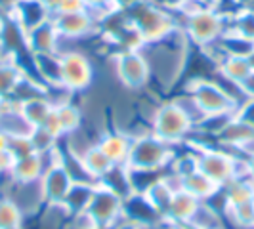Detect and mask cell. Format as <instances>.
<instances>
[{
	"label": "cell",
	"instance_id": "1",
	"mask_svg": "<svg viewBox=\"0 0 254 229\" xmlns=\"http://www.w3.org/2000/svg\"><path fill=\"white\" fill-rule=\"evenodd\" d=\"M121 12H125L128 21L140 33L141 40H143V48L147 44L165 40L174 31L182 29L178 25L174 12L163 8L155 0H136L132 6H128L127 10H121Z\"/></svg>",
	"mask_w": 254,
	"mask_h": 229
},
{
	"label": "cell",
	"instance_id": "2",
	"mask_svg": "<svg viewBox=\"0 0 254 229\" xmlns=\"http://www.w3.org/2000/svg\"><path fill=\"white\" fill-rule=\"evenodd\" d=\"M186 94L195 105L197 113L201 114V122L210 118L229 116L239 107L237 98H233L228 90H224V86L201 76L191 78L186 86Z\"/></svg>",
	"mask_w": 254,
	"mask_h": 229
},
{
	"label": "cell",
	"instance_id": "3",
	"mask_svg": "<svg viewBox=\"0 0 254 229\" xmlns=\"http://www.w3.org/2000/svg\"><path fill=\"white\" fill-rule=\"evenodd\" d=\"M195 124L197 122L193 120V114L190 113L188 107H184L178 100L166 102L163 105H159L153 113L151 134L168 145H172V143L186 140L193 132Z\"/></svg>",
	"mask_w": 254,
	"mask_h": 229
},
{
	"label": "cell",
	"instance_id": "4",
	"mask_svg": "<svg viewBox=\"0 0 254 229\" xmlns=\"http://www.w3.org/2000/svg\"><path fill=\"white\" fill-rule=\"evenodd\" d=\"M231 13H226L218 8H201L199 12L186 17L182 23V31L195 46H214L222 35L228 31Z\"/></svg>",
	"mask_w": 254,
	"mask_h": 229
},
{
	"label": "cell",
	"instance_id": "5",
	"mask_svg": "<svg viewBox=\"0 0 254 229\" xmlns=\"http://www.w3.org/2000/svg\"><path fill=\"white\" fill-rule=\"evenodd\" d=\"M176 153L172 147L159 140L157 136H138L132 138V145L128 151V159L125 163V168L128 170H149V172H161L163 168L170 166L174 161Z\"/></svg>",
	"mask_w": 254,
	"mask_h": 229
},
{
	"label": "cell",
	"instance_id": "6",
	"mask_svg": "<svg viewBox=\"0 0 254 229\" xmlns=\"http://www.w3.org/2000/svg\"><path fill=\"white\" fill-rule=\"evenodd\" d=\"M73 181L75 179H73L71 172L65 166L62 149L56 147L50 153V163L46 165L42 176L38 179L42 203L50 204V206H60V204L64 203L65 195H67V191H69Z\"/></svg>",
	"mask_w": 254,
	"mask_h": 229
},
{
	"label": "cell",
	"instance_id": "7",
	"mask_svg": "<svg viewBox=\"0 0 254 229\" xmlns=\"http://www.w3.org/2000/svg\"><path fill=\"white\" fill-rule=\"evenodd\" d=\"M193 151L197 153V159H199V170L212 181H216L220 187L228 185L229 181L245 174V170H239V166H245V163L241 165L229 153L220 151V149H208L206 145H199Z\"/></svg>",
	"mask_w": 254,
	"mask_h": 229
},
{
	"label": "cell",
	"instance_id": "8",
	"mask_svg": "<svg viewBox=\"0 0 254 229\" xmlns=\"http://www.w3.org/2000/svg\"><path fill=\"white\" fill-rule=\"evenodd\" d=\"M115 75L128 90H141L147 86L151 76L149 59L141 50H121L115 54Z\"/></svg>",
	"mask_w": 254,
	"mask_h": 229
},
{
	"label": "cell",
	"instance_id": "9",
	"mask_svg": "<svg viewBox=\"0 0 254 229\" xmlns=\"http://www.w3.org/2000/svg\"><path fill=\"white\" fill-rule=\"evenodd\" d=\"M82 212L90 218L94 229L109 228L123 214V197L109 189L107 185H103L102 181H98V187Z\"/></svg>",
	"mask_w": 254,
	"mask_h": 229
},
{
	"label": "cell",
	"instance_id": "10",
	"mask_svg": "<svg viewBox=\"0 0 254 229\" xmlns=\"http://www.w3.org/2000/svg\"><path fill=\"white\" fill-rule=\"evenodd\" d=\"M62 56V80L69 92H84L92 84L94 69L90 59L80 52H65Z\"/></svg>",
	"mask_w": 254,
	"mask_h": 229
},
{
	"label": "cell",
	"instance_id": "11",
	"mask_svg": "<svg viewBox=\"0 0 254 229\" xmlns=\"http://www.w3.org/2000/svg\"><path fill=\"white\" fill-rule=\"evenodd\" d=\"M33 126L23 114L19 103L12 100H0V132L6 134L10 140H29Z\"/></svg>",
	"mask_w": 254,
	"mask_h": 229
},
{
	"label": "cell",
	"instance_id": "12",
	"mask_svg": "<svg viewBox=\"0 0 254 229\" xmlns=\"http://www.w3.org/2000/svg\"><path fill=\"white\" fill-rule=\"evenodd\" d=\"M52 23L56 27L58 35L62 38H82L88 37L92 33H96L98 23L90 17L86 10L82 12H67V13H54L52 15Z\"/></svg>",
	"mask_w": 254,
	"mask_h": 229
},
{
	"label": "cell",
	"instance_id": "13",
	"mask_svg": "<svg viewBox=\"0 0 254 229\" xmlns=\"http://www.w3.org/2000/svg\"><path fill=\"white\" fill-rule=\"evenodd\" d=\"M44 159H46V155H40L37 151L17 157L12 170H10L13 183H37L44 172V168H46Z\"/></svg>",
	"mask_w": 254,
	"mask_h": 229
},
{
	"label": "cell",
	"instance_id": "14",
	"mask_svg": "<svg viewBox=\"0 0 254 229\" xmlns=\"http://www.w3.org/2000/svg\"><path fill=\"white\" fill-rule=\"evenodd\" d=\"M25 44L29 54H58L60 35L52 23V17L27 33Z\"/></svg>",
	"mask_w": 254,
	"mask_h": 229
},
{
	"label": "cell",
	"instance_id": "15",
	"mask_svg": "<svg viewBox=\"0 0 254 229\" xmlns=\"http://www.w3.org/2000/svg\"><path fill=\"white\" fill-rule=\"evenodd\" d=\"M31 59L40 82H44L48 88H64L60 54H31Z\"/></svg>",
	"mask_w": 254,
	"mask_h": 229
},
{
	"label": "cell",
	"instance_id": "16",
	"mask_svg": "<svg viewBox=\"0 0 254 229\" xmlns=\"http://www.w3.org/2000/svg\"><path fill=\"white\" fill-rule=\"evenodd\" d=\"M10 17L17 21V25L21 27L27 35L35 27L48 21L52 17V13L44 8V4L40 0H25V2H17V6H15V10H13Z\"/></svg>",
	"mask_w": 254,
	"mask_h": 229
},
{
	"label": "cell",
	"instance_id": "17",
	"mask_svg": "<svg viewBox=\"0 0 254 229\" xmlns=\"http://www.w3.org/2000/svg\"><path fill=\"white\" fill-rule=\"evenodd\" d=\"M216 140L218 143H222L226 147H237V149H241L245 143L254 140V128L245 124L243 120L235 118L231 114L228 120L218 128Z\"/></svg>",
	"mask_w": 254,
	"mask_h": 229
},
{
	"label": "cell",
	"instance_id": "18",
	"mask_svg": "<svg viewBox=\"0 0 254 229\" xmlns=\"http://www.w3.org/2000/svg\"><path fill=\"white\" fill-rule=\"evenodd\" d=\"M180 187H172V183H170V174H168V176L163 174L159 179H155L141 195H143V199L147 201V204L151 206L159 216L165 218L166 210H168V206H170V201H172L174 193Z\"/></svg>",
	"mask_w": 254,
	"mask_h": 229
},
{
	"label": "cell",
	"instance_id": "19",
	"mask_svg": "<svg viewBox=\"0 0 254 229\" xmlns=\"http://www.w3.org/2000/svg\"><path fill=\"white\" fill-rule=\"evenodd\" d=\"M96 187H98V181H94V179H75L71 183L69 191H67V195H65L64 203L60 206L65 208L67 214L75 216V214L82 212L86 208V204L90 203Z\"/></svg>",
	"mask_w": 254,
	"mask_h": 229
},
{
	"label": "cell",
	"instance_id": "20",
	"mask_svg": "<svg viewBox=\"0 0 254 229\" xmlns=\"http://www.w3.org/2000/svg\"><path fill=\"white\" fill-rule=\"evenodd\" d=\"M98 145L102 147V151L109 157V161L115 166H123L128 159V151H130V145H132V138L125 134V132H107L103 134L102 140L98 141Z\"/></svg>",
	"mask_w": 254,
	"mask_h": 229
},
{
	"label": "cell",
	"instance_id": "21",
	"mask_svg": "<svg viewBox=\"0 0 254 229\" xmlns=\"http://www.w3.org/2000/svg\"><path fill=\"white\" fill-rule=\"evenodd\" d=\"M80 163L84 166V172L88 174L92 179L100 181L102 178H105L111 170H113V163L109 161V157L102 151V147L98 143L90 145L86 151H82L80 155Z\"/></svg>",
	"mask_w": 254,
	"mask_h": 229
},
{
	"label": "cell",
	"instance_id": "22",
	"mask_svg": "<svg viewBox=\"0 0 254 229\" xmlns=\"http://www.w3.org/2000/svg\"><path fill=\"white\" fill-rule=\"evenodd\" d=\"M17 59V56H6L0 61V100H10L17 82L25 75V69Z\"/></svg>",
	"mask_w": 254,
	"mask_h": 229
},
{
	"label": "cell",
	"instance_id": "23",
	"mask_svg": "<svg viewBox=\"0 0 254 229\" xmlns=\"http://www.w3.org/2000/svg\"><path fill=\"white\" fill-rule=\"evenodd\" d=\"M180 189L191 193V195L197 197L199 201H208V199H212L222 187L218 185L216 181H212L208 176H204L201 170H195V172H191L190 176L180 179Z\"/></svg>",
	"mask_w": 254,
	"mask_h": 229
},
{
	"label": "cell",
	"instance_id": "24",
	"mask_svg": "<svg viewBox=\"0 0 254 229\" xmlns=\"http://www.w3.org/2000/svg\"><path fill=\"white\" fill-rule=\"evenodd\" d=\"M201 203L197 197H193L191 193L184 189H178L174 193L172 201H170V206L166 210L165 218H168L170 222L174 224H188V220L191 218V214L195 212L197 204Z\"/></svg>",
	"mask_w": 254,
	"mask_h": 229
},
{
	"label": "cell",
	"instance_id": "25",
	"mask_svg": "<svg viewBox=\"0 0 254 229\" xmlns=\"http://www.w3.org/2000/svg\"><path fill=\"white\" fill-rule=\"evenodd\" d=\"M253 71V67L249 63V59L245 56H222V59L218 61V73L224 76L226 80L233 82L235 86L241 82L245 76Z\"/></svg>",
	"mask_w": 254,
	"mask_h": 229
},
{
	"label": "cell",
	"instance_id": "26",
	"mask_svg": "<svg viewBox=\"0 0 254 229\" xmlns=\"http://www.w3.org/2000/svg\"><path fill=\"white\" fill-rule=\"evenodd\" d=\"M19 107H21V111L27 116V120L33 126H42L48 120V116L52 114L56 103H52L48 100V96H44V98H35V100L19 103Z\"/></svg>",
	"mask_w": 254,
	"mask_h": 229
},
{
	"label": "cell",
	"instance_id": "27",
	"mask_svg": "<svg viewBox=\"0 0 254 229\" xmlns=\"http://www.w3.org/2000/svg\"><path fill=\"white\" fill-rule=\"evenodd\" d=\"M54 116L60 124V130L62 134L67 136V134H73L80 128V122H82V113L80 109L71 105V103H56L54 107Z\"/></svg>",
	"mask_w": 254,
	"mask_h": 229
},
{
	"label": "cell",
	"instance_id": "28",
	"mask_svg": "<svg viewBox=\"0 0 254 229\" xmlns=\"http://www.w3.org/2000/svg\"><path fill=\"white\" fill-rule=\"evenodd\" d=\"M254 201V179L247 178H235L226 185V203L224 204H241Z\"/></svg>",
	"mask_w": 254,
	"mask_h": 229
},
{
	"label": "cell",
	"instance_id": "29",
	"mask_svg": "<svg viewBox=\"0 0 254 229\" xmlns=\"http://www.w3.org/2000/svg\"><path fill=\"white\" fill-rule=\"evenodd\" d=\"M188 226L191 229H224V222H222L220 214H216L206 204V201H201L197 204L195 212L188 220Z\"/></svg>",
	"mask_w": 254,
	"mask_h": 229
},
{
	"label": "cell",
	"instance_id": "30",
	"mask_svg": "<svg viewBox=\"0 0 254 229\" xmlns=\"http://www.w3.org/2000/svg\"><path fill=\"white\" fill-rule=\"evenodd\" d=\"M23 212L12 197H0V229L19 228Z\"/></svg>",
	"mask_w": 254,
	"mask_h": 229
},
{
	"label": "cell",
	"instance_id": "31",
	"mask_svg": "<svg viewBox=\"0 0 254 229\" xmlns=\"http://www.w3.org/2000/svg\"><path fill=\"white\" fill-rule=\"evenodd\" d=\"M224 212L237 226H243V228H253L254 226V201L241 204H224Z\"/></svg>",
	"mask_w": 254,
	"mask_h": 229
},
{
	"label": "cell",
	"instance_id": "32",
	"mask_svg": "<svg viewBox=\"0 0 254 229\" xmlns=\"http://www.w3.org/2000/svg\"><path fill=\"white\" fill-rule=\"evenodd\" d=\"M29 143H31L33 151L40 153V155H50L58 147V138L50 134L44 126H37L29 138Z\"/></svg>",
	"mask_w": 254,
	"mask_h": 229
},
{
	"label": "cell",
	"instance_id": "33",
	"mask_svg": "<svg viewBox=\"0 0 254 229\" xmlns=\"http://www.w3.org/2000/svg\"><path fill=\"white\" fill-rule=\"evenodd\" d=\"M172 166V176H176L178 179L190 176L191 172L199 170V159H197V153H184L180 157H174V161L170 163Z\"/></svg>",
	"mask_w": 254,
	"mask_h": 229
},
{
	"label": "cell",
	"instance_id": "34",
	"mask_svg": "<svg viewBox=\"0 0 254 229\" xmlns=\"http://www.w3.org/2000/svg\"><path fill=\"white\" fill-rule=\"evenodd\" d=\"M233 116L239 118V120H243L245 124H249V126L254 128V98H251L249 102L241 103V105L235 109Z\"/></svg>",
	"mask_w": 254,
	"mask_h": 229
},
{
	"label": "cell",
	"instance_id": "35",
	"mask_svg": "<svg viewBox=\"0 0 254 229\" xmlns=\"http://www.w3.org/2000/svg\"><path fill=\"white\" fill-rule=\"evenodd\" d=\"M86 10V2L84 0H62L60 8L56 13H67V12H82Z\"/></svg>",
	"mask_w": 254,
	"mask_h": 229
},
{
	"label": "cell",
	"instance_id": "36",
	"mask_svg": "<svg viewBox=\"0 0 254 229\" xmlns=\"http://www.w3.org/2000/svg\"><path fill=\"white\" fill-rule=\"evenodd\" d=\"M237 88L241 90V92L247 96V98H249V100H251V98H254V69L249 73V75L245 76V78H243L239 84H237Z\"/></svg>",
	"mask_w": 254,
	"mask_h": 229
},
{
	"label": "cell",
	"instance_id": "37",
	"mask_svg": "<svg viewBox=\"0 0 254 229\" xmlns=\"http://www.w3.org/2000/svg\"><path fill=\"white\" fill-rule=\"evenodd\" d=\"M17 6V0H0V15L2 17H10Z\"/></svg>",
	"mask_w": 254,
	"mask_h": 229
},
{
	"label": "cell",
	"instance_id": "38",
	"mask_svg": "<svg viewBox=\"0 0 254 229\" xmlns=\"http://www.w3.org/2000/svg\"><path fill=\"white\" fill-rule=\"evenodd\" d=\"M245 176H249L251 179H254V153L247 157L245 161Z\"/></svg>",
	"mask_w": 254,
	"mask_h": 229
},
{
	"label": "cell",
	"instance_id": "39",
	"mask_svg": "<svg viewBox=\"0 0 254 229\" xmlns=\"http://www.w3.org/2000/svg\"><path fill=\"white\" fill-rule=\"evenodd\" d=\"M40 2H42V4H44V8L54 15V13L58 12V8H60V2H62V0H40Z\"/></svg>",
	"mask_w": 254,
	"mask_h": 229
},
{
	"label": "cell",
	"instance_id": "40",
	"mask_svg": "<svg viewBox=\"0 0 254 229\" xmlns=\"http://www.w3.org/2000/svg\"><path fill=\"white\" fill-rule=\"evenodd\" d=\"M134 2H136V0H111V4L115 6V10H119V12H121V10H127L128 6H132Z\"/></svg>",
	"mask_w": 254,
	"mask_h": 229
},
{
	"label": "cell",
	"instance_id": "41",
	"mask_svg": "<svg viewBox=\"0 0 254 229\" xmlns=\"http://www.w3.org/2000/svg\"><path fill=\"white\" fill-rule=\"evenodd\" d=\"M197 4H201L203 8H220L224 0H195Z\"/></svg>",
	"mask_w": 254,
	"mask_h": 229
},
{
	"label": "cell",
	"instance_id": "42",
	"mask_svg": "<svg viewBox=\"0 0 254 229\" xmlns=\"http://www.w3.org/2000/svg\"><path fill=\"white\" fill-rule=\"evenodd\" d=\"M8 147H10V138H8L6 134H2V132H0V153L6 151Z\"/></svg>",
	"mask_w": 254,
	"mask_h": 229
},
{
	"label": "cell",
	"instance_id": "43",
	"mask_svg": "<svg viewBox=\"0 0 254 229\" xmlns=\"http://www.w3.org/2000/svg\"><path fill=\"white\" fill-rule=\"evenodd\" d=\"M84 2H86V8H88V6H98V4H111V0H84ZM111 6H113V4H111Z\"/></svg>",
	"mask_w": 254,
	"mask_h": 229
},
{
	"label": "cell",
	"instance_id": "44",
	"mask_svg": "<svg viewBox=\"0 0 254 229\" xmlns=\"http://www.w3.org/2000/svg\"><path fill=\"white\" fill-rule=\"evenodd\" d=\"M247 59H249V63H251V67L254 69V48H253V52L249 54V57H247Z\"/></svg>",
	"mask_w": 254,
	"mask_h": 229
},
{
	"label": "cell",
	"instance_id": "45",
	"mask_svg": "<svg viewBox=\"0 0 254 229\" xmlns=\"http://www.w3.org/2000/svg\"><path fill=\"white\" fill-rule=\"evenodd\" d=\"M119 229H140L136 224H128V226H123V228H119Z\"/></svg>",
	"mask_w": 254,
	"mask_h": 229
},
{
	"label": "cell",
	"instance_id": "46",
	"mask_svg": "<svg viewBox=\"0 0 254 229\" xmlns=\"http://www.w3.org/2000/svg\"><path fill=\"white\" fill-rule=\"evenodd\" d=\"M174 229H191V228L188 226V224H178V226H176Z\"/></svg>",
	"mask_w": 254,
	"mask_h": 229
},
{
	"label": "cell",
	"instance_id": "47",
	"mask_svg": "<svg viewBox=\"0 0 254 229\" xmlns=\"http://www.w3.org/2000/svg\"><path fill=\"white\" fill-rule=\"evenodd\" d=\"M4 23H6V17L0 15V33H2V29H4Z\"/></svg>",
	"mask_w": 254,
	"mask_h": 229
},
{
	"label": "cell",
	"instance_id": "48",
	"mask_svg": "<svg viewBox=\"0 0 254 229\" xmlns=\"http://www.w3.org/2000/svg\"><path fill=\"white\" fill-rule=\"evenodd\" d=\"M12 229H21V226H19V228H12Z\"/></svg>",
	"mask_w": 254,
	"mask_h": 229
},
{
	"label": "cell",
	"instance_id": "49",
	"mask_svg": "<svg viewBox=\"0 0 254 229\" xmlns=\"http://www.w3.org/2000/svg\"><path fill=\"white\" fill-rule=\"evenodd\" d=\"M17 2H25V0H17Z\"/></svg>",
	"mask_w": 254,
	"mask_h": 229
},
{
	"label": "cell",
	"instance_id": "50",
	"mask_svg": "<svg viewBox=\"0 0 254 229\" xmlns=\"http://www.w3.org/2000/svg\"><path fill=\"white\" fill-rule=\"evenodd\" d=\"M0 52H2V48H0Z\"/></svg>",
	"mask_w": 254,
	"mask_h": 229
},
{
	"label": "cell",
	"instance_id": "51",
	"mask_svg": "<svg viewBox=\"0 0 254 229\" xmlns=\"http://www.w3.org/2000/svg\"><path fill=\"white\" fill-rule=\"evenodd\" d=\"M253 10H254V8H253Z\"/></svg>",
	"mask_w": 254,
	"mask_h": 229
},
{
	"label": "cell",
	"instance_id": "52",
	"mask_svg": "<svg viewBox=\"0 0 254 229\" xmlns=\"http://www.w3.org/2000/svg\"><path fill=\"white\" fill-rule=\"evenodd\" d=\"M253 228H254V226H253Z\"/></svg>",
	"mask_w": 254,
	"mask_h": 229
}]
</instances>
